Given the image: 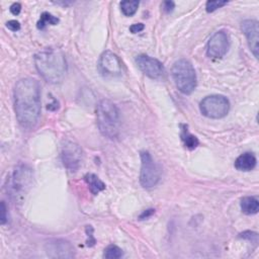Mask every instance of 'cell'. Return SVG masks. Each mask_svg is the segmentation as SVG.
I'll list each match as a JSON object with an SVG mask.
<instances>
[{
	"mask_svg": "<svg viewBox=\"0 0 259 259\" xmlns=\"http://www.w3.org/2000/svg\"><path fill=\"white\" fill-rule=\"evenodd\" d=\"M14 111L20 125L32 129L41 115V86L36 79L24 78L18 81L13 90Z\"/></svg>",
	"mask_w": 259,
	"mask_h": 259,
	"instance_id": "6da1fadb",
	"label": "cell"
},
{
	"mask_svg": "<svg viewBox=\"0 0 259 259\" xmlns=\"http://www.w3.org/2000/svg\"><path fill=\"white\" fill-rule=\"evenodd\" d=\"M35 65L40 75L49 83H61L67 74V61L59 49H46L36 54Z\"/></svg>",
	"mask_w": 259,
	"mask_h": 259,
	"instance_id": "7a4b0ae2",
	"label": "cell"
},
{
	"mask_svg": "<svg viewBox=\"0 0 259 259\" xmlns=\"http://www.w3.org/2000/svg\"><path fill=\"white\" fill-rule=\"evenodd\" d=\"M96 122L103 136L110 140H115L119 137L121 116L115 104L108 100H103L97 104Z\"/></svg>",
	"mask_w": 259,
	"mask_h": 259,
	"instance_id": "3957f363",
	"label": "cell"
},
{
	"mask_svg": "<svg viewBox=\"0 0 259 259\" xmlns=\"http://www.w3.org/2000/svg\"><path fill=\"white\" fill-rule=\"evenodd\" d=\"M172 77L177 89L183 94H190L197 87V74L192 64L181 59L174 63L172 67Z\"/></svg>",
	"mask_w": 259,
	"mask_h": 259,
	"instance_id": "277c9868",
	"label": "cell"
},
{
	"mask_svg": "<svg viewBox=\"0 0 259 259\" xmlns=\"http://www.w3.org/2000/svg\"><path fill=\"white\" fill-rule=\"evenodd\" d=\"M200 109L208 119H222L230 110V102L224 95H209L202 101Z\"/></svg>",
	"mask_w": 259,
	"mask_h": 259,
	"instance_id": "5b68a950",
	"label": "cell"
},
{
	"mask_svg": "<svg viewBox=\"0 0 259 259\" xmlns=\"http://www.w3.org/2000/svg\"><path fill=\"white\" fill-rule=\"evenodd\" d=\"M161 171L151 154L147 151L141 152L140 182L144 188H153L160 181Z\"/></svg>",
	"mask_w": 259,
	"mask_h": 259,
	"instance_id": "8992f818",
	"label": "cell"
},
{
	"mask_svg": "<svg viewBox=\"0 0 259 259\" xmlns=\"http://www.w3.org/2000/svg\"><path fill=\"white\" fill-rule=\"evenodd\" d=\"M63 165L70 172H76L82 162V150L79 145L72 141H65L61 149Z\"/></svg>",
	"mask_w": 259,
	"mask_h": 259,
	"instance_id": "52a82bcc",
	"label": "cell"
},
{
	"mask_svg": "<svg viewBox=\"0 0 259 259\" xmlns=\"http://www.w3.org/2000/svg\"><path fill=\"white\" fill-rule=\"evenodd\" d=\"M230 47V39L228 34L224 30H219L208 40L207 47V54L214 59L223 58Z\"/></svg>",
	"mask_w": 259,
	"mask_h": 259,
	"instance_id": "ba28073f",
	"label": "cell"
},
{
	"mask_svg": "<svg viewBox=\"0 0 259 259\" xmlns=\"http://www.w3.org/2000/svg\"><path fill=\"white\" fill-rule=\"evenodd\" d=\"M136 63L140 70L151 79L159 80L165 75L163 64L155 58L147 55H140L136 58Z\"/></svg>",
	"mask_w": 259,
	"mask_h": 259,
	"instance_id": "9c48e42d",
	"label": "cell"
},
{
	"mask_svg": "<svg viewBox=\"0 0 259 259\" xmlns=\"http://www.w3.org/2000/svg\"><path fill=\"white\" fill-rule=\"evenodd\" d=\"M99 70L104 77H118L123 72L121 60L116 54L105 51L100 58Z\"/></svg>",
	"mask_w": 259,
	"mask_h": 259,
	"instance_id": "30bf717a",
	"label": "cell"
},
{
	"mask_svg": "<svg viewBox=\"0 0 259 259\" xmlns=\"http://www.w3.org/2000/svg\"><path fill=\"white\" fill-rule=\"evenodd\" d=\"M46 253L51 258H72L75 251L70 242L65 240H50L46 244Z\"/></svg>",
	"mask_w": 259,
	"mask_h": 259,
	"instance_id": "8fae6325",
	"label": "cell"
},
{
	"mask_svg": "<svg viewBox=\"0 0 259 259\" xmlns=\"http://www.w3.org/2000/svg\"><path fill=\"white\" fill-rule=\"evenodd\" d=\"M241 28L243 34L245 35L250 50L255 56V58H258L259 54V24L255 20H247L244 21L241 25Z\"/></svg>",
	"mask_w": 259,
	"mask_h": 259,
	"instance_id": "7c38bea8",
	"label": "cell"
},
{
	"mask_svg": "<svg viewBox=\"0 0 259 259\" xmlns=\"http://www.w3.org/2000/svg\"><path fill=\"white\" fill-rule=\"evenodd\" d=\"M256 157L250 152L240 155L235 161V168L239 171H251L256 166Z\"/></svg>",
	"mask_w": 259,
	"mask_h": 259,
	"instance_id": "4fadbf2b",
	"label": "cell"
},
{
	"mask_svg": "<svg viewBox=\"0 0 259 259\" xmlns=\"http://www.w3.org/2000/svg\"><path fill=\"white\" fill-rule=\"evenodd\" d=\"M29 178L30 175H28V169H26V167L19 168L15 170L13 175V189L14 191H21L25 189V186H26L29 183Z\"/></svg>",
	"mask_w": 259,
	"mask_h": 259,
	"instance_id": "5bb4252c",
	"label": "cell"
},
{
	"mask_svg": "<svg viewBox=\"0 0 259 259\" xmlns=\"http://www.w3.org/2000/svg\"><path fill=\"white\" fill-rule=\"evenodd\" d=\"M84 181L88 185L90 192L94 194V196H96V194H99L101 191L105 189L104 182L100 180L99 176L93 173H87L84 176Z\"/></svg>",
	"mask_w": 259,
	"mask_h": 259,
	"instance_id": "9a60e30c",
	"label": "cell"
},
{
	"mask_svg": "<svg viewBox=\"0 0 259 259\" xmlns=\"http://www.w3.org/2000/svg\"><path fill=\"white\" fill-rule=\"evenodd\" d=\"M241 209L246 215H255L259 209V202L254 197H246L241 201Z\"/></svg>",
	"mask_w": 259,
	"mask_h": 259,
	"instance_id": "2e32d148",
	"label": "cell"
},
{
	"mask_svg": "<svg viewBox=\"0 0 259 259\" xmlns=\"http://www.w3.org/2000/svg\"><path fill=\"white\" fill-rule=\"evenodd\" d=\"M181 140H182L184 146L189 150L196 149L199 146V144H200L199 139L196 136H193L192 134L189 133L186 125H181Z\"/></svg>",
	"mask_w": 259,
	"mask_h": 259,
	"instance_id": "e0dca14e",
	"label": "cell"
},
{
	"mask_svg": "<svg viewBox=\"0 0 259 259\" xmlns=\"http://www.w3.org/2000/svg\"><path fill=\"white\" fill-rule=\"evenodd\" d=\"M59 23V19L56 18V16L52 15L51 13L49 12H44L41 15V19L38 22V28L39 29H44L48 25H51V26H56Z\"/></svg>",
	"mask_w": 259,
	"mask_h": 259,
	"instance_id": "ac0fdd59",
	"label": "cell"
},
{
	"mask_svg": "<svg viewBox=\"0 0 259 259\" xmlns=\"http://www.w3.org/2000/svg\"><path fill=\"white\" fill-rule=\"evenodd\" d=\"M139 7V1H122L121 9L126 16H132L136 13Z\"/></svg>",
	"mask_w": 259,
	"mask_h": 259,
	"instance_id": "d6986e66",
	"label": "cell"
},
{
	"mask_svg": "<svg viewBox=\"0 0 259 259\" xmlns=\"http://www.w3.org/2000/svg\"><path fill=\"white\" fill-rule=\"evenodd\" d=\"M123 256V250L117 245H108L104 252V257L107 259H119Z\"/></svg>",
	"mask_w": 259,
	"mask_h": 259,
	"instance_id": "ffe728a7",
	"label": "cell"
},
{
	"mask_svg": "<svg viewBox=\"0 0 259 259\" xmlns=\"http://www.w3.org/2000/svg\"><path fill=\"white\" fill-rule=\"evenodd\" d=\"M227 1H220V0H215V1H207L206 4V9L207 12H214L218 8H221L222 6L226 5Z\"/></svg>",
	"mask_w": 259,
	"mask_h": 259,
	"instance_id": "44dd1931",
	"label": "cell"
},
{
	"mask_svg": "<svg viewBox=\"0 0 259 259\" xmlns=\"http://www.w3.org/2000/svg\"><path fill=\"white\" fill-rule=\"evenodd\" d=\"M240 237L243 239H246L251 241L254 244H257L258 242V235L255 232H251V231H246V232H243L240 234Z\"/></svg>",
	"mask_w": 259,
	"mask_h": 259,
	"instance_id": "7402d4cb",
	"label": "cell"
},
{
	"mask_svg": "<svg viewBox=\"0 0 259 259\" xmlns=\"http://www.w3.org/2000/svg\"><path fill=\"white\" fill-rule=\"evenodd\" d=\"M6 26L12 31H18L21 28V24L18 21H9L6 23Z\"/></svg>",
	"mask_w": 259,
	"mask_h": 259,
	"instance_id": "603a6c76",
	"label": "cell"
},
{
	"mask_svg": "<svg viewBox=\"0 0 259 259\" xmlns=\"http://www.w3.org/2000/svg\"><path fill=\"white\" fill-rule=\"evenodd\" d=\"M86 233H87V237H88L87 242H86V245L89 246V247H92L95 244V239L93 238V235H92V233H93V228H92V227H91V229H90V233H89L88 228L86 227Z\"/></svg>",
	"mask_w": 259,
	"mask_h": 259,
	"instance_id": "cb8c5ba5",
	"label": "cell"
},
{
	"mask_svg": "<svg viewBox=\"0 0 259 259\" xmlns=\"http://www.w3.org/2000/svg\"><path fill=\"white\" fill-rule=\"evenodd\" d=\"M162 7H163V10L165 12L169 13L174 9L175 3L173 1H165V2H163V4H162Z\"/></svg>",
	"mask_w": 259,
	"mask_h": 259,
	"instance_id": "d4e9b609",
	"label": "cell"
},
{
	"mask_svg": "<svg viewBox=\"0 0 259 259\" xmlns=\"http://www.w3.org/2000/svg\"><path fill=\"white\" fill-rule=\"evenodd\" d=\"M7 221V216H6V206L4 202L1 203V218H0V222H1V225H4Z\"/></svg>",
	"mask_w": 259,
	"mask_h": 259,
	"instance_id": "484cf974",
	"label": "cell"
},
{
	"mask_svg": "<svg viewBox=\"0 0 259 259\" xmlns=\"http://www.w3.org/2000/svg\"><path fill=\"white\" fill-rule=\"evenodd\" d=\"M155 213V209L154 208H149V209H146L145 210V212H143L142 214H141V216L139 217V219L140 220H145V219H148V218H150L153 214Z\"/></svg>",
	"mask_w": 259,
	"mask_h": 259,
	"instance_id": "4316f807",
	"label": "cell"
},
{
	"mask_svg": "<svg viewBox=\"0 0 259 259\" xmlns=\"http://www.w3.org/2000/svg\"><path fill=\"white\" fill-rule=\"evenodd\" d=\"M22 10V5L21 3H13L11 6H10V12L13 14V15H19L20 12Z\"/></svg>",
	"mask_w": 259,
	"mask_h": 259,
	"instance_id": "83f0119b",
	"label": "cell"
},
{
	"mask_svg": "<svg viewBox=\"0 0 259 259\" xmlns=\"http://www.w3.org/2000/svg\"><path fill=\"white\" fill-rule=\"evenodd\" d=\"M144 29V25L143 24H136L130 26V30H131L132 34H137V32L141 31Z\"/></svg>",
	"mask_w": 259,
	"mask_h": 259,
	"instance_id": "f1b7e54d",
	"label": "cell"
}]
</instances>
